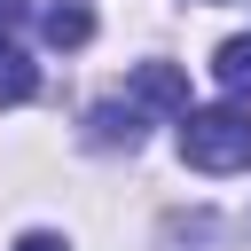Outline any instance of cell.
Instances as JSON below:
<instances>
[{"mask_svg": "<svg viewBox=\"0 0 251 251\" xmlns=\"http://www.w3.org/2000/svg\"><path fill=\"white\" fill-rule=\"evenodd\" d=\"M180 157H188L196 173H243V165H251V110H243V102L180 110Z\"/></svg>", "mask_w": 251, "mask_h": 251, "instance_id": "1", "label": "cell"}, {"mask_svg": "<svg viewBox=\"0 0 251 251\" xmlns=\"http://www.w3.org/2000/svg\"><path fill=\"white\" fill-rule=\"evenodd\" d=\"M133 110L180 118V110H188V78H180L173 63H141V71H133Z\"/></svg>", "mask_w": 251, "mask_h": 251, "instance_id": "2", "label": "cell"}, {"mask_svg": "<svg viewBox=\"0 0 251 251\" xmlns=\"http://www.w3.org/2000/svg\"><path fill=\"white\" fill-rule=\"evenodd\" d=\"M31 94H39V63L0 31V110H16V102H31Z\"/></svg>", "mask_w": 251, "mask_h": 251, "instance_id": "3", "label": "cell"}, {"mask_svg": "<svg viewBox=\"0 0 251 251\" xmlns=\"http://www.w3.org/2000/svg\"><path fill=\"white\" fill-rule=\"evenodd\" d=\"M39 31H47V47H86L94 16H86V0H55V8H39Z\"/></svg>", "mask_w": 251, "mask_h": 251, "instance_id": "4", "label": "cell"}, {"mask_svg": "<svg viewBox=\"0 0 251 251\" xmlns=\"http://www.w3.org/2000/svg\"><path fill=\"white\" fill-rule=\"evenodd\" d=\"M212 78H220L235 102H251V31H235V39L212 55Z\"/></svg>", "mask_w": 251, "mask_h": 251, "instance_id": "5", "label": "cell"}, {"mask_svg": "<svg viewBox=\"0 0 251 251\" xmlns=\"http://www.w3.org/2000/svg\"><path fill=\"white\" fill-rule=\"evenodd\" d=\"M94 141H102V149H118V141L133 149V141H141V110H133V102H126V110L102 102V110H94Z\"/></svg>", "mask_w": 251, "mask_h": 251, "instance_id": "6", "label": "cell"}, {"mask_svg": "<svg viewBox=\"0 0 251 251\" xmlns=\"http://www.w3.org/2000/svg\"><path fill=\"white\" fill-rule=\"evenodd\" d=\"M16 251H71L63 235H47V227H31V235H16Z\"/></svg>", "mask_w": 251, "mask_h": 251, "instance_id": "7", "label": "cell"}, {"mask_svg": "<svg viewBox=\"0 0 251 251\" xmlns=\"http://www.w3.org/2000/svg\"><path fill=\"white\" fill-rule=\"evenodd\" d=\"M24 16H31V0H0V31H16Z\"/></svg>", "mask_w": 251, "mask_h": 251, "instance_id": "8", "label": "cell"}]
</instances>
